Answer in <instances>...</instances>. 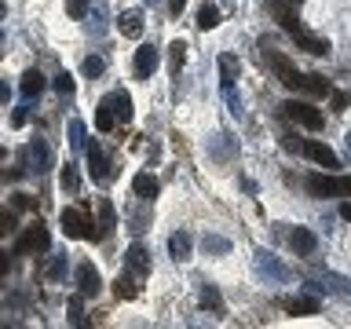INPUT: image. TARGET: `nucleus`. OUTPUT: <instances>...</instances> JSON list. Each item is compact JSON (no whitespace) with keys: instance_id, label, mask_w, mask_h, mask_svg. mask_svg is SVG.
<instances>
[{"instance_id":"obj_5","label":"nucleus","mask_w":351,"mask_h":329,"mask_svg":"<svg viewBox=\"0 0 351 329\" xmlns=\"http://www.w3.org/2000/svg\"><path fill=\"white\" fill-rule=\"evenodd\" d=\"M19 252H48L51 249V234H48V227H40V223H33L26 234L19 238Z\"/></svg>"},{"instance_id":"obj_4","label":"nucleus","mask_w":351,"mask_h":329,"mask_svg":"<svg viewBox=\"0 0 351 329\" xmlns=\"http://www.w3.org/2000/svg\"><path fill=\"white\" fill-rule=\"evenodd\" d=\"M267 62H271V70L278 73V81L285 84V88H300V81H304V73L296 70V66L285 59L282 51H267Z\"/></svg>"},{"instance_id":"obj_12","label":"nucleus","mask_w":351,"mask_h":329,"mask_svg":"<svg viewBox=\"0 0 351 329\" xmlns=\"http://www.w3.org/2000/svg\"><path fill=\"white\" fill-rule=\"evenodd\" d=\"M26 158H29V169H33V172H48V169H51V154H48V147H44L40 139L29 143Z\"/></svg>"},{"instance_id":"obj_17","label":"nucleus","mask_w":351,"mask_h":329,"mask_svg":"<svg viewBox=\"0 0 351 329\" xmlns=\"http://www.w3.org/2000/svg\"><path fill=\"white\" fill-rule=\"evenodd\" d=\"M289 315H296V318H304V315H318V300L315 296H289V300L282 304Z\"/></svg>"},{"instance_id":"obj_21","label":"nucleus","mask_w":351,"mask_h":329,"mask_svg":"<svg viewBox=\"0 0 351 329\" xmlns=\"http://www.w3.org/2000/svg\"><path fill=\"white\" fill-rule=\"evenodd\" d=\"M169 252H172V260H191V234L186 230H176V234L169 238Z\"/></svg>"},{"instance_id":"obj_9","label":"nucleus","mask_w":351,"mask_h":329,"mask_svg":"<svg viewBox=\"0 0 351 329\" xmlns=\"http://www.w3.org/2000/svg\"><path fill=\"white\" fill-rule=\"evenodd\" d=\"M271 11H274V19H278V26L289 33V37H296V33H300L304 26H300V19L293 15L289 11V0H271Z\"/></svg>"},{"instance_id":"obj_45","label":"nucleus","mask_w":351,"mask_h":329,"mask_svg":"<svg viewBox=\"0 0 351 329\" xmlns=\"http://www.w3.org/2000/svg\"><path fill=\"white\" fill-rule=\"evenodd\" d=\"M147 4H158V0H147Z\"/></svg>"},{"instance_id":"obj_32","label":"nucleus","mask_w":351,"mask_h":329,"mask_svg":"<svg viewBox=\"0 0 351 329\" xmlns=\"http://www.w3.org/2000/svg\"><path fill=\"white\" fill-rule=\"evenodd\" d=\"M70 322L73 326H84V304H81V296H73V300H70Z\"/></svg>"},{"instance_id":"obj_25","label":"nucleus","mask_w":351,"mask_h":329,"mask_svg":"<svg viewBox=\"0 0 351 329\" xmlns=\"http://www.w3.org/2000/svg\"><path fill=\"white\" fill-rule=\"evenodd\" d=\"M219 26V11L213 4H202V11H197V29H213Z\"/></svg>"},{"instance_id":"obj_20","label":"nucleus","mask_w":351,"mask_h":329,"mask_svg":"<svg viewBox=\"0 0 351 329\" xmlns=\"http://www.w3.org/2000/svg\"><path fill=\"white\" fill-rule=\"evenodd\" d=\"M132 191H136L139 197H158L161 183H158V175H150V172H139L136 180H132Z\"/></svg>"},{"instance_id":"obj_42","label":"nucleus","mask_w":351,"mask_h":329,"mask_svg":"<svg viewBox=\"0 0 351 329\" xmlns=\"http://www.w3.org/2000/svg\"><path fill=\"white\" fill-rule=\"evenodd\" d=\"M0 274H8V252H0Z\"/></svg>"},{"instance_id":"obj_29","label":"nucleus","mask_w":351,"mask_h":329,"mask_svg":"<svg viewBox=\"0 0 351 329\" xmlns=\"http://www.w3.org/2000/svg\"><path fill=\"white\" fill-rule=\"evenodd\" d=\"M202 307H208V311H223V300H219V293H216V285H205L202 289Z\"/></svg>"},{"instance_id":"obj_24","label":"nucleus","mask_w":351,"mask_h":329,"mask_svg":"<svg viewBox=\"0 0 351 329\" xmlns=\"http://www.w3.org/2000/svg\"><path fill=\"white\" fill-rule=\"evenodd\" d=\"M62 191L66 194L81 191V172H77V164H62Z\"/></svg>"},{"instance_id":"obj_15","label":"nucleus","mask_w":351,"mask_h":329,"mask_svg":"<svg viewBox=\"0 0 351 329\" xmlns=\"http://www.w3.org/2000/svg\"><path fill=\"white\" fill-rule=\"evenodd\" d=\"M95 128L103 132H114L117 128V114H114V99H103V103H99V110H95Z\"/></svg>"},{"instance_id":"obj_40","label":"nucleus","mask_w":351,"mask_h":329,"mask_svg":"<svg viewBox=\"0 0 351 329\" xmlns=\"http://www.w3.org/2000/svg\"><path fill=\"white\" fill-rule=\"evenodd\" d=\"M8 99H11V84L0 81V103H8Z\"/></svg>"},{"instance_id":"obj_16","label":"nucleus","mask_w":351,"mask_h":329,"mask_svg":"<svg viewBox=\"0 0 351 329\" xmlns=\"http://www.w3.org/2000/svg\"><path fill=\"white\" fill-rule=\"evenodd\" d=\"M117 29L125 33V37L139 40V33H143V15H139V11H121V15H117Z\"/></svg>"},{"instance_id":"obj_39","label":"nucleus","mask_w":351,"mask_h":329,"mask_svg":"<svg viewBox=\"0 0 351 329\" xmlns=\"http://www.w3.org/2000/svg\"><path fill=\"white\" fill-rule=\"evenodd\" d=\"M183 8H186V0H169V11H172V15H183Z\"/></svg>"},{"instance_id":"obj_8","label":"nucleus","mask_w":351,"mask_h":329,"mask_svg":"<svg viewBox=\"0 0 351 329\" xmlns=\"http://www.w3.org/2000/svg\"><path fill=\"white\" fill-rule=\"evenodd\" d=\"M77 289H81V296H95L99 289H103V282H99V271L92 267V263H77Z\"/></svg>"},{"instance_id":"obj_23","label":"nucleus","mask_w":351,"mask_h":329,"mask_svg":"<svg viewBox=\"0 0 351 329\" xmlns=\"http://www.w3.org/2000/svg\"><path fill=\"white\" fill-rule=\"evenodd\" d=\"M114 293L121 296V300H136V293H139V289H136V274H132V271L121 274V278L114 282Z\"/></svg>"},{"instance_id":"obj_33","label":"nucleus","mask_w":351,"mask_h":329,"mask_svg":"<svg viewBox=\"0 0 351 329\" xmlns=\"http://www.w3.org/2000/svg\"><path fill=\"white\" fill-rule=\"evenodd\" d=\"M55 92L73 95V77H70V73H59V77H55Z\"/></svg>"},{"instance_id":"obj_27","label":"nucleus","mask_w":351,"mask_h":329,"mask_svg":"<svg viewBox=\"0 0 351 329\" xmlns=\"http://www.w3.org/2000/svg\"><path fill=\"white\" fill-rule=\"evenodd\" d=\"M169 59H172V77H176V70L186 62V40H172L169 44Z\"/></svg>"},{"instance_id":"obj_41","label":"nucleus","mask_w":351,"mask_h":329,"mask_svg":"<svg viewBox=\"0 0 351 329\" xmlns=\"http://www.w3.org/2000/svg\"><path fill=\"white\" fill-rule=\"evenodd\" d=\"M340 216H344L348 223H351V202H344V205H340Z\"/></svg>"},{"instance_id":"obj_43","label":"nucleus","mask_w":351,"mask_h":329,"mask_svg":"<svg viewBox=\"0 0 351 329\" xmlns=\"http://www.w3.org/2000/svg\"><path fill=\"white\" fill-rule=\"evenodd\" d=\"M4 11H8V8H4V0H0V19H4Z\"/></svg>"},{"instance_id":"obj_13","label":"nucleus","mask_w":351,"mask_h":329,"mask_svg":"<svg viewBox=\"0 0 351 329\" xmlns=\"http://www.w3.org/2000/svg\"><path fill=\"white\" fill-rule=\"evenodd\" d=\"M293 44H296L300 51H311V55H326V51H329V40H326V37H315V33H307V29L296 33Z\"/></svg>"},{"instance_id":"obj_30","label":"nucleus","mask_w":351,"mask_h":329,"mask_svg":"<svg viewBox=\"0 0 351 329\" xmlns=\"http://www.w3.org/2000/svg\"><path fill=\"white\" fill-rule=\"evenodd\" d=\"M99 227H103V234L114 227V205H110V197H103V202H99Z\"/></svg>"},{"instance_id":"obj_7","label":"nucleus","mask_w":351,"mask_h":329,"mask_svg":"<svg viewBox=\"0 0 351 329\" xmlns=\"http://www.w3.org/2000/svg\"><path fill=\"white\" fill-rule=\"evenodd\" d=\"M300 154H307V158H311L315 164H326V169H340V158L326 147V143H318V139H307L304 147H300Z\"/></svg>"},{"instance_id":"obj_2","label":"nucleus","mask_w":351,"mask_h":329,"mask_svg":"<svg viewBox=\"0 0 351 329\" xmlns=\"http://www.w3.org/2000/svg\"><path fill=\"white\" fill-rule=\"evenodd\" d=\"M62 230L70 238H92V241L103 238L92 223V208H62Z\"/></svg>"},{"instance_id":"obj_44","label":"nucleus","mask_w":351,"mask_h":329,"mask_svg":"<svg viewBox=\"0 0 351 329\" xmlns=\"http://www.w3.org/2000/svg\"><path fill=\"white\" fill-rule=\"evenodd\" d=\"M0 158H4V147H0Z\"/></svg>"},{"instance_id":"obj_6","label":"nucleus","mask_w":351,"mask_h":329,"mask_svg":"<svg viewBox=\"0 0 351 329\" xmlns=\"http://www.w3.org/2000/svg\"><path fill=\"white\" fill-rule=\"evenodd\" d=\"M84 154H88V172H92V180L106 183V175H110L106 169H110V164H106V154H103V147H99V139H88Z\"/></svg>"},{"instance_id":"obj_22","label":"nucleus","mask_w":351,"mask_h":329,"mask_svg":"<svg viewBox=\"0 0 351 329\" xmlns=\"http://www.w3.org/2000/svg\"><path fill=\"white\" fill-rule=\"evenodd\" d=\"M234 77H238V62L230 55H219V84H223V92L234 88Z\"/></svg>"},{"instance_id":"obj_1","label":"nucleus","mask_w":351,"mask_h":329,"mask_svg":"<svg viewBox=\"0 0 351 329\" xmlns=\"http://www.w3.org/2000/svg\"><path fill=\"white\" fill-rule=\"evenodd\" d=\"M307 194L311 197H351V175H307Z\"/></svg>"},{"instance_id":"obj_46","label":"nucleus","mask_w":351,"mask_h":329,"mask_svg":"<svg viewBox=\"0 0 351 329\" xmlns=\"http://www.w3.org/2000/svg\"><path fill=\"white\" fill-rule=\"evenodd\" d=\"M289 4H300V0H289Z\"/></svg>"},{"instance_id":"obj_11","label":"nucleus","mask_w":351,"mask_h":329,"mask_svg":"<svg viewBox=\"0 0 351 329\" xmlns=\"http://www.w3.org/2000/svg\"><path fill=\"white\" fill-rule=\"evenodd\" d=\"M125 263H128V271L136 274V278H147V274H150V252L143 249V245H132Z\"/></svg>"},{"instance_id":"obj_28","label":"nucleus","mask_w":351,"mask_h":329,"mask_svg":"<svg viewBox=\"0 0 351 329\" xmlns=\"http://www.w3.org/2000/svg\"><path fill=\"white\" fill-rule=\"evenodd\" d=\"M114 99V106H117V121L125 125V121H132V99H128V92H117V95H110Z\"/></svg>"},{"instance_id":"obj_10","label":"nucleus","mask_w":351,"mask_h":329,"mask_svg":"<svg viewBox=\"0 0 351 329\" xmlns=\"http://www.w3.org/2000/svg\"><path fill=\"white\" fill-rule=\"evenodd\" d=\"M289 245L300 252V256H311L315 245H318V238H315V230H307V227H293L289 230Z\"/></svg>"},{"instance_id":"obj_35","label":"nucleus","mask_w":351,"mask_h":329,"mask_svg":"<svg viewBox=\"0 0 351 329\" xmlns=\"http://www.w3.org/2000/svg\"><path fill=\"white\" fill-rule=\"evenodd\" d=\"M15 230V212H0V238H8Z\"/></svg>"},{"instance_id":"obj_37","label":"nucleus","mask_w":351,"mask_h":329,"mask_svg":"<svg viewBox=\"0 0 351 329\" xmlns=\"http://www.w3.org/2000/svg\"><path fill=\"white\" fill-rule=\"evenodd\" d=\"M26 121H29V114H26V110H15V114H11V128H26Z\"/></svg>"},{"instance_id":"obj_18","label":"nucleus","mask_w":351,"mask_h":329,"mask_svg":"<svg viewBox=\"0 0 351 329\" xmlns=\"http://www.w3.org/2000/svg\"><path fill=\"white\" fill-rule=\"evenodd\" d=\"M19 92L26 99H37L44 92V73L40 70H26V73H22V81H19Z\"/></svg>"},{"instance_id":"obj_31","label":"nucleus","mask_w":351,"mask_h":329,"mask_svg":"<svg viewBox=\"0 0 351 329\" xmlns=\"http://www.w3.org/2000/svg\"><path fill=\"white\" fill-rule=\"evenodd\" d=\"M66 15H70V19H84L88 15V0H66Z\"/></svg>"},{"instance_id":"obj_36","label":"nucleus","mask_w":351,"mask_h":329,"mask_svg":"<svg viewBox=\"0 0 351 329\" xmlns=\"http://www.w3.org/2000/svg\"><path fill=\"white\" fill-rule=\"evenodd\" d=\"M329 103H333V110H348L351 106V95L348 92H329Z\"/></svg>"},{"instance_id":"obj_19","label":"nucleus","mask_w":351,"mask_h":329,"mask_svg":"<svg viewBox=\"0 0 351 329\" xmlns=\"http://www.w3.org/2000/svg\"><path fill=\"white\" fill-rule=\"evenodd\" d=\"M300 88L307 95H315V99H326L329 92H333V84L326 81V77H318V73H304V81H300Z\"/></svg>"},{"instance_id":"obj_26","label":"nucleus","mask_w":351,"mask_h":329,"mask_svg":"<svg viewBox=\"0 0 351 329\" xmlns=\"http://www.w3.org/2000/svg\"><path fill=\"white\" fill-rule=\"evenodd\" d=\"M103 70H106V59H103V55H84V62H81V73H84V77H99Z\"/></svg>"},{"instance_id":"obj_3","label":"nucleus","mask_w":351,"mask_h":329,"mask_svg":"<svg viewBox=\"0 0 351 329\" xmlns=\"http://www.w3.org/2000/svg\"><path fill=\"white\" fill-rule=\"evenodd\" d=\"M282 114L289 117V121H296V125H304V128H311V132H318L322 128V114H318L315 106H307V103H282Z\"/></svg>"},{"instance_id":"obj_38","label":"nucleus","mask_w":351,"mask_h":329,"mask_svg":"<svg viewBox=\"0 0 351 329\" xmlns=\"http://www.w3.org/2000/svg\"><path fill=\"white\" fill-rule=\"evenodd\" d=\"M11 205H15V208H29L33 197H29V194H11Z\"/></svg>"},{"instance_id":"obj_34","label":"nucleus","mask_w":351,"mask_h":329,"mask_svg":"<svg viewBox=\"0 0 351 329\" xmlns=\"http://www.w3.org/2000/svg\"><path fill=\"white\" fill-rule=\"evenodd\" d=\"M70 143L73 147H84V125L81 121H70Z\"/></svg>"},{"instance_id":"obj_14","label":"nucleus","mask_w":351,"mask_h":329,"mask_svg":"<svg viewBox=\"0 0 351 329\" xmlns=\"http://www.w3.org/2000/svg\"><path fill=\"white\" fill-rule=\"evenodd\" d=\"M154 70H158V48H154V44H143V48L136 51V73L150 77Z\"/></svg>"}]
</instances>
